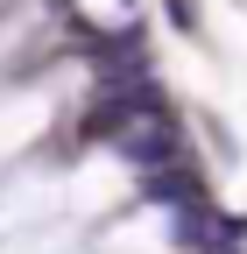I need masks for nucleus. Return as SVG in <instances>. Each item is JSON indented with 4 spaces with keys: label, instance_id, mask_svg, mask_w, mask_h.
Masks as SVG:
<instances>
[{
    "label": "nucleus",
    "instance_id": "nucleus-1",
    "mask_svg": "<svg viewBox=\"0 0 247 254\" xmlns=\"http://www.w3.org/2000/svg\"><path fill=\"white\" fill-rule=\"evenodd\" d=\"M7 254H71V240H64V233H28V240L7 247Z\"/></svg>",
    "mask_w": 247,
    "mask_h": 254
}]
</instances>
